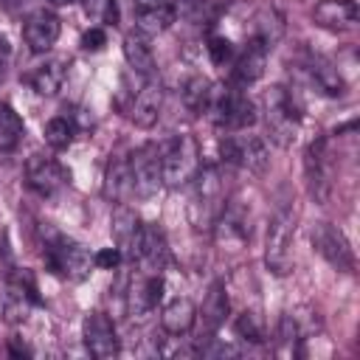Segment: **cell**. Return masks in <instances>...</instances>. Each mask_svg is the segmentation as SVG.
Segmentation results:
<instances>
[{
    "mask_svg": "<svg viewBox=\"0 0 360 360\" xmlns=\"http://www.w3.org/2000/svg\"><path fill=\"white\" fill-rule=\"evenodd\" d=\"M301 101H298V93L295 90H287L281 84H273L267 87L264 93V127H267V135L276 146L287 149L295 143L298 138V129H301Z\"/></svg>",
    "mask_w": 360,
    "mask_h": 360,
    "instance_id": "6da1fadb",
    "label": "cell"
},
{
    "mask_svg": "<svg viewBox=\"0 0 360 360\" xmlns=\"http://www.w3.org/2000/svg\"><path fill=\"white\" fill-rule=\"evenodd\" d=\"M194 191L188 202V217L197 231H211L225 208V177L219 163H205L194 174Z\"/></svg>",
    "mask_w": 360,
    "mask_h": 360,
    "instance_id": "7a4b0ae2",
    "label": "cell"
},
{
    "mask_svg": "<svg viewBox=\"0 0 360 360\" xmlns=\"http://www.w3.org/2000/svg\"><path fill=\"white\" fill-rule=\"evenodd\" d=\"M205 115L225 132L248 129L256 121V104L239 90V84H214Z\"/></svg>",
    "mask_w": 360,
    "mask_h": 360,
    "instance_id": "3957f363",
    "label": "cell"
},
{
    "mask_svg": "<svg viewBox=\"0 0 360 360\" xmlns=\"http://www.w3.org/2000/svg\"><path fill=\"white\" fill-rule=\"evenodd\" d=\"M202 158H200V146L191 135H174L166 143H160V177L163 186L169 188H180L188 186L194 180V174L200 172Z\"/></svg>",
    "mask_w": 360,
    "mask_h": 360,
    "instance_id": "277c9868",
    "label": "cell"
},
{
    "mask_svg": "<svg viewBox=\"0 0 360 360\" xmlns=\"http://www.w3.org/2000/svg\"><path fill=\"white\" fill-rule=\"evenodd\" d=\"M45 264L51 273H56L68 281H84L96 267L93 253L84 245H79L62 233H53V231L45 242Z\"/></svg>",
    "mask_w": 360,
    "mask_h": 360,
    "instance_id": "5b68a950",
    "label": "cell"
},
{
    "mask_svg": "<svg viewBox=\"0 0 360 360\" xmlns=\"http://www.w3.org/2000/svg\"><path fill=\"white\" fill-rule=\"evenodd\" d=\"M292 236H295V214L292 208L281 205L267 225L264 239V264L273 276H287L292 270Z\"/></svg>",
    "mask_w": 360,
    "mask_h": 360,
    "instance_id": "8992f818",
    "label": "cell"
},
{
    "mask_svg": "<svg viewBox=\"0 0 360 360\" xmlns=\"http://www.w3.org/2000/svg\"><path fill=\"white\" fill-rule=\"evenodd\" d=\"M219 166H242L250 174H264L270 166V152L259 135H228L219 143Z\"/></svg>",
    "mask_w": 360,
    "mask_h": 360,
    "instance_id": "52a82bcc",
    "label": "cell"
},
{
    "mask_svg": "<svg viewBox=\"0 0 360 360\" xmlns=\"http://www.w3.org/2000/svg\"><path fill=\"white\" fill-rule=\"evenodd\" d=\"M39 304L37 295V281L31 276V270L25 267H14L6 278V292H3V321L17 326L28 318L31 307Z\"/></svg>",
    "mask_w": 360,
    "mask_h": 360,
    "instance_id": "ba28073f",
    "label": "cell"
},
{
    "mask_svg": "<svg viewBox=\"0 0 360 360\" xmlns=\"http://www.w3.org/2000/svg\"><path fill=\"white\" fill-rule=\"evenodd\" d=\"M129 177H132V194L135 197H155L158 188L163 186L160 177V146L158 143H143L129 155Z\"/></svg>",
    "mask_w": 360,
    "mask_h": 360,
    "instance_id": "9c48e42d",
    "label": "cell"
},
{
    "mask_svg": "<svg viewBox=\"0 0 360 360\" xmlns=\"http://www.w3.org/2000/svg\"><path fill=\"white\" fill-rule=\"evenodd\" d=\"M312 245L335 270H340V273H352L354 270V250H352L346 233L340 228H335L332 222H315Z\"/></svg>",
    "mask_w": 360,
    "mask_h": 360,
    "instance_id": "30bf717a",
    "label": "cell"
},
{
    "mask_svg": "<svg viewBox=\"0 0 360 360\" xmlns=\"http://www.w3.org/2000/svg\"><path fill=\"white\" fill-rule=\"evenodd\" d=\"M82 340H84V349L98 360L115 357L121 352V343H118V335H115V323L104 312H87L84 315Z\"/></svg>",
    "mask_w": 360,
    "mask_h": 360,
    "instance_id": "8fae6325",
    "label": "cell"
},
{
    "mask_svg": "<svg viewBox=\"0 0 360 360\" xmlns=\"http://www.w3.org/2000/svg\"><path fill=\"white\" fill-rule=\"evenodd\" d=\"M304 172H307L309 194L318 202H326L329 191H332V160H329L326 138H315L307 146V152H304Z\"/></svg>",
    "mask_w": 360,
    "mask_h": 360,
    "instance_id": "7c38bea8",
    "label": "cell"
},
{
    "mask_svg": "<svg viewBox=\"0 0 360 360\" xmlns=\"http://www.w3.org/2000/svg\"><path fill=\"white\" fill-rule=\"evenodd\" d=\"M25 183L39 197H51V194H56L68 183V172L62 169V163L56 158L37 152L25 163Z\"/></svg>",
    "mask_w": 360,
    "mask_h": 360,
    "instance_id": "4fadbf2b",
    "label": "cell"
},
{
    "mask_svg": "<svg viewBox=\"0 0 360 360\" xmlns=\"http://www.w3.org/2000/svg\"><path fill=\"white\" fill-rule=\"evenodd\" d=\"M160 301H163V278H160V273H146V276L135 278L129 284V290L124 292V309L135 321L149 318L158 309Z\"/></svg>",
    "mask_w": 360,
    "mask_h": 360,
    "instance_id": "5bb4252c",
    "label": "cell"
},
{
    "mask_svg": "<svg viewBox=\"0 0 360 360\" xmlns=\"http://www.w3.org/2000/svg\"><path fill=\"white\" fill-rule=\"evenodd\" d=\"M59 31H62V22L53 11L48 8H37L25 17L22 22V39L28 42V48L34 53H45L53 48V42L59 39Z\"/></svg>",
    "mask_w": 360,
    "mask_h": 360,
    "instance_id": "9a60e30c",
    "label": "cell"
},
{
    "mask_svg": "<svg viewBox=\"0 0 360 360\" xmlns=\"http://www.w3.org/2000/svg\"><path fill=\"white\" fill-rule=\"evenodd\" d=\"M132 14H135V28L143 37H152L174 22L177 8L174 0H132Z\"/></svg>",
    "mask_w": 360,
    "mask_h": 360,
    "instance_id": "2e32d148",
    "label": "cell"
},
{
    "mask_svg": "<svg viewBox=\"0 0 360 360\" xmlns=\"http://www.w3.org/2000/svg\"><path fill=\"white\" fill-rule=\"evenodd\" d=\"M160 110H163V87L160 82L152 76L143 82V87L132 96V107H129V118L135 127L141 129H149L158 124L160 118Z\"/></svg>",
    "mask_w": 360,
    "mask_h": 360,
    "instance_id": "e0dca14e",
    "label": "cell"
},
{
    "mask_svg": "<svg viewBox=\"0 0 360 360\" xmlns=\"http://www.w3.org/2000/svg\"><path fill=\"white\" fill-rule=\"evenodd\" d=\"M141 219L138 214L129 208V205H118L112 211V219H110V233H112V242L115 248L127 256V259H135V250H138V239H141Z\"/></svg>",
    "mask_w": 360,
    "mask_h": 360,
    "instance_id": "ac0fdd59",
    "label": "cell"
},
{
    "mask_svg": "<svg viewBox=\"0 0 360 360\" xmlns=\"http://www.w3.org/2000/svg\"><path fill=\"white\" fill-rule=\"evenodd\" d=\"M315 25L326 31H349L357 22V3L354 0H318L312 8Z\"/></svg>",
    "mask_w": 360,
    "mask_h": 360,
    "instance_id": "d6986e66",
    "label": "cell"
},
{
    "mask_svg": "<svg viewBox=\"0 0 360 360\" xmlns=\"http://www.w3.org/2000/svg\"><path fill=\"white\" fill-rule=\"evenodd\" d=\"M132 262H141L146 264L152 273H160L163 264L169 262V245H166V236L158 225H143L141 231V239H138V250H135V259Z\"/></svg>",
    "mask_w": 360,
    "mask_h": 360,
    "instance_id": "ffe728a7",
    "label": "cell"
},
{
    "mask_svg": "<svg viewBox=\"0 0 360 360\" xmlns=\"http://www.w3.org/2000/svg\"><path fill=\"white\" fill-rule=\"evenodd\" d=\"M264 68H267V51L259 42L248 39L245 51L239 56H233V70H231L233 73V84L245 87V84L259 82L264 76Z\"/></svg>",
    "mask_w": 360,
    "mask_h": 360,
    "instance_id": "44dd1931",
    "label": "cell"
},
{
    "mask_svg": "<svg viewBox=\"0 0 360 360\" xmlns=\"http://www.w3.org/2000/svg\"><path fill=\"white\" fill-rule=\"evenodd\" d=\"M194 321H197V307H194V301L186 298V295L172 298V301L160 309V326H163L166 335H177V338L186 335V332L194 326Z\"/></svg>",
    "mask_w": 360,
    "mask_h": 360,
    "instance_id": "7402d4cb",
    "label": "cell"
},
{
    "mask_svg": "<svg viewBox=\"0 0 360 360\" xmlns=\"http://www.w3.org/2000/svg\"><path fill=\"white\" fill-rule=\"evenodd\" d=\"M307 70H309L312 84H315L323 96H332V98L343 96V90H346V79H343L338 62H332V59H326V56H312L309 65H307Z\"/></svg>",
    "mask_w": 360,
    "mask_h": 360,
    "instance_id": "603a6c76",
    "label": "cell"
},
{
    "mask_svg": "<svg viewBox=\"0 0 360 360\" xmlns=\"http://www.w3.org/2000/svg\"><path fill=\"white\" fill-rule=\"evenodd\" d=\"M284 37V17L276 8H259L250 20V39L259 42L264 51L276 48Z\"/></svg>",
    "mask_w": 360,
    "mask_h": 360,
    "instance_id": "cb8c5ba5",
    "label": "cell"
},
{
    "mask_svg": "<svg viewBox=\"0 0 360 360\" xmlns=\"http://www.w3.org/2000/svg\"><path fill=\"white\" fill-rule=\"evenodd\" d=\"M124 59H127L132 73H138L143 79L155 76V53H152V45L146 42V37L141 31H132L124 37Z\"/></svg>",
    "mask_w": 360,
    "mask_h": 360,
    "instance_id": "d4e9b609",
    "label": "cell"
},
{
    "mask_svg": "<svg viewBox=\"0 0 360 360\" xmlns=\"http://www.w3.org/2000/svg\"><path fill=\"white\" fill-rule=\"evenodd\" d=\"M225 315H228V292H225V284L222 281H214L202 298V307H200V318H202V332L205 338H211L222 323H225Z\"/></svg>",
    "mask_w": 360,
    "mask_h": 360,
    "instance_id": "484cf974",
    "label": "cell"
},
{
    "mask_svg": "<svg viewBox=\"0 0 360 360\" xmlns=\"http://www.w3.org/2000/svg\"><path fill=\"white\" fill-rule=\"evenodd\" d=\"M65 76H68V62L56 56V59H48L42 65H37L28 82L39 96H56L62 82H65Z\"/></svg>",
    "mask_w": 360,
    "mask_h": 360,
    "instance_id": "4316f807",
    "label": "cell"
},
{
    "mask_svg": "<svg viewBox=\"0 0 360 360\" xmlns=\"http://www.w3.org/2000/svg\"><path fill=\"white\" fill-rule=\"evenodd\" d=\"M104 194L115 202H124L132 197V177H129V163L127 160H112L104 174Z\"/></svg>",
    "mask_w": 360,
    "mask_h": 360,
    "instance_id": "83f0119b",
    "label": "cell"
},
{
    "mask_svg": "<svg viewBox=\"0 0 360 360\" xmlns=\"http://www.w3.org/2000/svg\"><path fill=\"white\" fill-rule=\"evenodd\" d=\"M211 87H214V84H211L205 76H191V79H186V84H183V104H186V110L194 112V115H202V112L208 110Z\"/></svg>",
    "mask_w": 360,
    "mask_h": 360,
    "instance_id": "f1b7e54d",
    "label": "cell"
},
{
    "mask_svg": "<svg viewBox=\"0 0 360 360\" xmlns=\"http://www.w3.org/2000/svg\"><path fill=\"white\" fill-rule=\"evenodd\" d=\"M22 138V118L6 101H0V152H11Z\"/></svg>",
    "mask_w": 360,
    "mask_h": 360,
    "instance_id": "f546056e",
    "label": "cell"
},
{
    "mask_svg": "<svg viewBox=\"0 0 360 360\" xmlns=\"http://www.w3.org/2000/svg\"><path fill=\"white\" fill-rule=\"evenodd\" d=\"M73 135H76V127L68 115H53L45 124V143L53 149H68L73 143Z\"/></svg>",
    "mask_w": 360,
    "mask_h": 360,
    "instance_id": "4dcf8cb0",
    "label": "cell"
},
{
    "mask_svg": "<svg viewBox=\"0 0 360 360\" xmlns=\"http://www.w3.org/2000/svg\"><path fill=\"white\" fill-rule=\"evenodd\" d=\"M233 329L239 338L250 340V343H262L264 340V323H262V315L253 312V309H242L233 321Z\"/></svg>",
    "mask_w": 360,
    "mask_h": 360,
    "instance_id": "1f68e13d",
    "label": "cell"
},
{
    "mask_svg": "<svg viewBox=\"0 0 360 360\" xmlns=\"http://www.w3.org/2000/svg\"><path fill=\"white\" fill-rule=\"evenodd\" d=\"M82 8L96 22H104V25H115L118 22V6H115V0H82Z\"/></svg>",
    "mask_w": 360,
    "mask_h": 360,
    "instance_id": "d6a6232c",
    "label": "cell"
},
{
    "mask_svg": "<svg viewBox=\"0 0 360 360\" xmlns=\"http://www.w3.org/2000/svg\"><path fill=\"white\" fill-rule=\"evenodd\" d=\"M287 315L292 318V323H295V329H298L301 340H304V338H312V335L321 329L318 312H315L312 307H295V309H292V312H287Z\"/></svg>",
    "mask_w": 360,
    "mask_h": 360,
    "instance_id": "836d02e7",
    "label": "cell"
},
{
    "mask_svg": "<svg viewBox=\"0 0 360 360\" xmlns=\"http://www.w3.org/2000/svg\"><path fill=\"white\" fill-rule=\"evenodd\" d=\"M205 48H208V56H211V62H214L217 68H225V65H231V62H233V45H231V39H228V37L211 34Z\"/></svg>",
    "mask_w": 360,
    "mask_h": 360,
    "instance_id": "e575fe53",
    "label": "cell"
},
{
    "mask_svg": "<svg viewBox=\"0 0 360 360\" xmlns=\"http://www.w3.org/2000/svg\"><path fill=\"white\" fill-rule=\"evenodd\" d=\"M121 259H124V253L118 248H101V250L93 253V264L101 267V270H115L121 264Z\"/></svg>",
    "mask_w": 360,
    "mask_h": 360,
    "instance_id": "d590c367",
    "label": "cell"
},
{
    "mask_svg": "<svg viewBox=\"0 0 360 360\" xmlns=\"http://www.w3.org/2000/svg\"><path fill=\"white\" fill-rule=\"evenodd\" d=\"M104 45H107V31H104V28L93 25V28H87V31L82 34V48H84V51H101Z\"/></svg>",
    "mask_w": 360,
    "mask_h": 360,
    "instance_id": "8d00e7d4",
    "label": "cell"
},
{
    "mask_svg": "<svg viewBox=\"0 0 360 360\" xmlns=\"http://www.w3.org/2000/svg\"><path fill=\"white\" fill-rule=\"evenodd\" d=\"M208 340H211L208 346H200V354H205V357H233V354H239V349L231 346V343H219L214 338H208Z\"/></svg>",
    "mask_w": 360,
    "mask_h": 360,
    "instance_id": "74e56055",
    "label": "cell"
},
{
    "mask_svg": "<svg viewBox=\"0 0 360 360\" xmlns=\"http://www.w3.org/2000/svg\"><path fill=\"white\" fill-rule=\"evenodd\" d=\"M8 62H11V48L8 42L0 37V82L6 79V70H8Z\"/></svg>",
    "mask_w": 360,
    "mask_h": 360,
    "instance_id": "f35d334b",
    "label": "cell"
},
{
    "mask_svg": "<svg viewBox=\"0 0 360 360\" xmlns=\"http://www.w3.org/2000/svg\"><path fill=\"white\" fill-rule=\"evenodd\" d=\"M8 352H11L14 357H20V354H22V357H28V354H31V349H28L25 343H20L17 338H11V340H8Z\"/></svg>",
    "mask_w": 360,
    "mask_h": 360,
    "instance_id": "ab89813d",
    "label": "cell"
},
{
    "mask_svg": "<svg viewBox=\"0 0 360 360\" xmlns=\"http://www.w3.org/2000/svg\"><path fill=\"white\" fill-rule=\"evenodd\" d=\"M22 3H25V0H0V8H6V11H17Z\"/></svg>",
    "mask_w": 360,
    "mask_h": 360,
    "instance_id": "60d3db41",
    "label": "cell"
},
{
    "mask_svg": "<svg viewBox=\"0 0 360 360\" xmlns=\"http://www.w3.org/2000/svg\"><path fill=\"white\" fill-rule=\"evenodd\" d=\"M48 3H53V6H68V3H73V0H48Z\"/></svg>",
    "mask_w": 360,
    "mask_h": 360,
    "instance_id": "b9f144b4",
    "label": "cell"
}]
</instances>
